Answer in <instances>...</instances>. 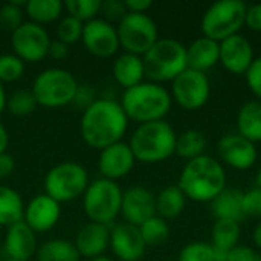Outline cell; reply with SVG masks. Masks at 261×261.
I'll list each match as a JSON object with an SVG mask.
<instances>
[{"label":"cell","instance_id":"1","mask_svg":"<svg viewBox=\"0 0 261 261\" xmlns=\"http://www.w3.org/2000/svg\"><path fill=\"white\" fill-rule=\"evenodd\" d=\"M128 118L115 99L101 98L83 112L80 133L83 141L96 150H104L122 139Z\"/></svg>","mask_w":261,"mask_h":261},{"label":"cell","instance_id":"2","mask_svg":"<svg viewBox=\"0 0 261 261\" xmlns=\"http://www.w3.org/2000/svg\"><path fill=\"white\" fill-rule=\"evenodd\" d=\"M226 171L220 161L210 154L191 159L182 168L177 187L193 202H213L226 188Z\"/></svg>","mask_w":261,"mask_h":261},{"label":"cell","instance_id":"3","mask_svg":"<svg viewBox=\"0 0 261 261\" xmlns=\"http://www.w3.org/2000/svg\"><path fill=\"white\" fill-rule=\"evenodd\" d=\"M121 107L128 119L139 124L162 121L171 110V93L158 83H141L124 92Z\"/></svg>","mask_w":261,"mask_h":261},{"label":"cell","instance_id":"4","mask_svg":"<svg viewBox=\"0 0 261 261\" xmlns=\"http://www.w3.org/2000/svg\"><path fill=\"white\" fill-rule=\"evenodd\" d=\"M177 135L165 121L139 124L130 138V148L135 159L142 164H159L176 151Z\"/></svg>","mask_w":261,"mask_h":261},{"label":"cell","instance_id":"5","mask_svg":"<svg viewBox=\"0 0 261 261\" xmlns=\"http://www.w3.org/2000/svg\"><path fill=\"white\" fill-rule=\"evenodd\" d=\"M145 76L151 83H165L177 78L188 69L187 46L174 38H159L142 55Z\"/></svg>","mask_w":261,"mask_h":261},{"label":"cell","instance_id":"6","mask_svg":"<svg viewBox=\"0 0 261 261\" xmlns=\"http://www.w3.org/2000/svg\"><path fill=\"white\" fill-rule=\"evenodd\" d=\"M246 8L248 5L242 0H220L213 3L200 21L203 37L220 43L237 35L245 26Z\"/></svg>","mask_w":261,"mask_h":261},{"label":"cell","instance_id":"7","mask_svg":"<svg viewBox=\"0 0 261 261\" xmlns=\"http://www.w3.org/2000/svg\"><path fill=\"white\" fill-rule=\"evenodd\" d=\"M76 89L78 81L69 70L50 67L37 75L31 92L38 106L55 109L73 102Z\"/></svg>","mask_w":261,"mask_h":261},{"label":"cell","instance_id":"8","mask_svg":"<svg viewBox=\"0 0 261 261\" xmlns=\"http://www.w3.org/2000/svg\"><path fill=\"white\" fill-rule=\"evenodd\" d=\"M122 191L119 185L109 179H96L89 184L83 196V208L87 219L93 223H112L121 214Z\"/></svg>","mask_w":261,"mask_h":261},{"label":"cell","instance_id":"9","mask_svg":"<svg viewBox=\"0 0 261 261\" xmlns=\"http://www.w3.org/2000/svg\"><path fill=\"white\" fill-rule=\"evenodd\" d=\"M89 184V174L83 165L76 162H61L47 171L44 177V194L58 203L70 202L84 196Z\"/></svg>","mask_w":261,"mask_h":261},{"label":"cell","instance_id":"10","mask_svg":"<svg viewBox=\"0 0 261 261\" xmlns=\"http://www.w3.org/2000/svg\"><path fill=\"white\" fill-rule=\"evenodd\" d=\"M116 32L119 46L125 52L139 57H142L159 40L158 26L148 14L127 12L118 21Z\"/></svg>","mask_w":261,"mask_h":261},{"label":"cell","instance_id":"11","mask_svg":"<svg viewBox=\"0 0 261 261\" xmlns=\"http://www.w3.org/2000/svg\"><path fill=\"white\" fill-rule=\"evenodd\" d=\"M210 95L211 84L205 72L187 69L171 81V98L185 110L202 109Z\"/></svg>","mask_w":261,"mask_h":261},{"label":"cell","instance_id":"12","mask_svg":"<svg viewBox=\"0 0 261 261\" xmlns=\"http://www.w3.org/2000/svg\"><path fill=\"white\" fill-rule=\"evenodd\" d=\"M11 46L14 54L23 61H40L47 57L50 38L47 31L37 23L23 21L11 37Z\"/></svg>","mask_w":261,"mask_h":261},{"label":"cell","instance_id":"13","mask_svg":"<svg viewBox=\"0 0 261 261\" xmlns=\"http://www.w3.org/2000/svg\"><path fill=\"white\" fill-rule=\"evenodd\" d=\"M81 40L84 47L99 58H109L121 47L116 28L106 18L95 17L93 20L86 21Z\"/></svg>","mask_w":261,"mask_h":261},{"label":"cell","instance_id":"14","mask_svg":"<svg viewBox=\"0 0 261 261\" xmlns=\"http://www.w3.org/2000/svg\"><path fill=\"white\" fill-rule=\"evenodd\" d=\"M217 153L223 164L234 170H249L257 162V147L254 142L240 136L239 133H229L219 139Z\"/></svg>","mask_w":261,"mask_h":261},{"label":"cell","instance_id":"15","mask_svg":"<svg viewBox=\"0 0 261 261\" xmlns=\"http://www.w3.org/2000/svg\"><path fill=\"white\" fill-rule=\"evenodd\" d=\"M121 214L125 223L141 226L156 216V196L145 187H132L122 193Z\"/></svg>","mask_w":261,"mask_h":261},{"label":"cell","instance_id":"16","mask_svg":"<svg viewBox=\"0 0 261 261\" xmlns=\"http://www.w3.org/2000/svg\"><path fill=\"white\" fill-rule=\"evenodd\" d=\"M255 60L252 43L242 34L220 41V64L234 75H245Z\"/></svg>","mask_w":261,"mask_h":261},{"label":"cell","instance_id":"17","mask_svg":"<svg viewBox=\"0 0 261 261\" xmlns=\"http://www.w3.org/2000/svg\"><path fill=\"white\" fill-rule=\"evenodd\" d=\"M135 154L128 144L119 141L101 150L98 159V168L104 179L116 182L118 179L125 177L135 167Z\"/></svg>","mask_w":261,"mask_h":261},{"label":"cell","instance_id":"18","mask_svg":"<svg viewBox=\"0 0 261 261\" xmlns=\"http://www.w3.org/2000/svg\"><path fill=\"white\" fill-rule=\"evenodd\" d=\"M110 248L121 261H139L147 249L139 228L130 223H119L110 229Z\"/></svg>","mask_w":261,"mask_h":261},{"label":"cell","instance_id":"19","mask_svg":"<svg viewBox=\"0 0 261 261\" xmlns=\"http://www.w3.org/2000/svg\"><path fill=\"white\" fill-rule=\"evenodd\" d=\"M60 216V203L47 194H38L24 206L23 222L37 234L52 229L58 223Z\"/></svg>","mask_w":261,"mask_h":261},{"label":"cell","instance_id":"20","mask_svg":"<svg viewBox=\"0 0 261 261\" xmlns=\"http://www.w3.org/2000/svg\"><path fill=\"white\" fill-rule=\"evenodd\" d=\"M5 254L8 260L29 261L37 254L35 232L21 220L11 225L5 236Z\"/></svg>","mask_w":261,"mask_h":261},{"label":"cell","instance_id":"21","mask_svg":"<svg viewBox=\"0 0 261 261\" xmlns=\"http://www.w3.org/2000/svg\"><path fill=\"white\" fill-rule=\"evenodd\" d=\"M73 245L80 257H86L89 260L101 257L110 246V229L107 225L90 222L80 229Z\"/></svg>","mask_w":261,"mask_h":261},{"label":"cell","instance_id":"22","mask_svg":"<svg viewBox=\"0 0 261 261\" xmlns=\"http://www.w3.org/2000/svg\"><path fill=\"white\" fill-rule=\"evenodd\" d=\"M220 61V43L199 37L190 46H187V63L188 69L205 72Z\"/></svg>","mask_w":261,"mask_h":261},{"label":"cell","instance_id":"23","mask_svg":"<svg viewBox=\"0 0 261 261\" xmlns=\"http://www.w3.org/2000/svg\"><path fill=\"white\" fill-rule=\"evenodd\" d=\"M113 76L125 90L141 84L145 76L142 57L128 52L121 54L113 63Z\"/></svg>","mask_w":261,"mask_h":261},{"label":"cell","instance_id":"24","mask_svg":"<svg viewBox=\"0 0 261 261\" xmlns=\"http://www.w3.org/2000/svg\"><path fill=\"white\" fill-rule=\"evenodd\" d=\"M213 214L222 220H234L242 222L246 219L243 213V191L237 188L226 187L213 202H211Z\"/></svg>","mask_w":261,"mask_h":261},{"label":"cell","instance_id":"25","mask_svg":"<svg viewBox=\"0 0 261 261\" xmlns=\"http://www.w3.org/2000/svg\"><path fill=\"white\" fill-rule=\"evenodd\" d=\"M237 130L239 135L248 141L257 144L261 142V101L245 102L237 115Z\"/></svg>","mask_w":261,"mask_h":261},{"label":"cell","instance_id":"26","mask_svg":"<svg viewBox=\"0 0 261 261\" xmlns=\"http://www.w3.org/2000/svg\"><path fill=\"white\" fill-rule=\"evenodd\" d=\"M242 236V228L239 222L234 220H216L211 229V245L217 252L228 254L231 249L239 246Z\"/></svg>","mask_w":261,"mask_h":261},{"label":"cell","instance_id":"27","mask_svg":"<svg viewBox=\"0 0 261 261\" xmlns=\"http://www.w3.org/2000/svg\"><path fill=\"white\" fill-rule=\"evenodd\" d=\"M187 205V197L177 185L167 187L156 196V216L164 220L176 219L182 214Z\"/></svg>","mask_w":261,"mask_h":261},{"label":"cell","instance_id":"28","mask_svg":"<svg viewBox=\"0 0 261 261\" xmlns=\"http://www.w3.org/2000/svg\"><path fill=\"white\" fill-rule=\"evenodd\" d=\"M24 205L21 196L5 185H0V226L9 228L23 220Z\"/></svg>","mask_w":261,"mask_h":261},{"label":"cell","instance_id":"29","mask_svg":"<svg viewBox=\"0 0 261 261\" xmlns=\"http://www.w3.org/2000/svg\"><path fill=\"white\" fill-rule=\"evenodd\" d=\"M75 245L69 240L54 239L37 249V261H80Z\"/></svg>","mask_w":261,"mask_h":261},{"label":"cell","instance_id":"30","mask_svg":"<svg viewBox=\"0 0 261 261\" xmlns=\"http://www.w3.org/2000/svg\"><path fill=\"white\" fill-rule=\"evenodd\" d=\"M206 150V138L200 130L190 128L177 136L176 141V154L185 159L187 162L205 154Z\"/></svg>","mask_w":261,"mask_h":261},{"label":"cell","instance_id":"31","mask_svg":"<svg viewBox=\"0 0 261 261\" xmlns=\"http://www.w3.org/2000/svg\"><path fill=\"white\" fill-rule=\"evenodd\" d=\"M64 5L58 0H29L26 2L24 11L37 24H46L60 18Z\"/></svg>","mask_w":261,"mask_h":261},{"label":"cell","instance_id":"32","mask_svg":"<svg viewBox=\"0 0 261 261\" xmlns=\"http://www.w3.org/2000/svg\"><path fill=\"white\" fill-rule=\"evenodd\" d=\"M139 232L145 246H161L170 237V226L167 220L161 219L159 216H154L139 226Z\"/></svg>","mask_w":261,"mask_h":261},{"label":"cell","instance_id":"33","mask_svg":"<svg viewBox=\"0 0 261 261\" xmlns=\"http://www.w3.org/2000/svg\"><path fill=\"white\" fill-rule=\"evenodd\" d=\"M83 29H84V23L81 20L72 15H66L57 24V40L63 41L67 46L76 43L83 37Z\"/></svg>","mask_w":261,"mask_h":261},{"label":"cell","instance_id":"34","mask_svg":"<svg viewBox=\"0 0 261 261\" xmlns=\"http://www.w3.org/2000/svg\"><path fill=\"white\" fill-rule=\"evenodd\" d=\"M37 101L31 90H17L6 99V109L15 116H26L35 110Z\"/></svg>","mask_w":261,"mask_h":261},{"label":"cell","instance_id":"35","mask_svg":"<svg viewBox=\"0 0 261 261\" xmlns=\"http://www.w3.org/2000/svg\"><path fill=\"white\" fill-rule=\"evenodd\" d=\"M26 2L23 0H11L0 8V26L9 31H15L20 24H23V8Z\"/></svg>","mask_w":261,"mask_h":261},{"label":"cell","instance_id":"36","mask_svg":"<svg viewBox=\"0 0 261 261\" xmlns=\"http://www.w3.org/2000/svg\"><path fill=\"white\" fill-rule=\"evenodd\" d=\"M177 261H216V249L208 242H191L182 248Z\"/></svg>","mask_w":261,"mask_h":261},{"label":"cell","instance_id":"37","mask_svg":"<svg viewBox=\"0 0 261 261\" xmlns=\"http://www.w3.org/2000/svg\"><path fill=\"white\" fill-rule=\"evenodd\" d=\"M67 9L69 15L81 20L84 23L89 20H93L95 15L101 11V2L99 0H67L63 3Z\"/></svg>","mask_w":261,"mask_h":261},{"label":"cell","instance_id":"38","mask_svg":"<svg viewBox=\"0 0 261 261\" xmlns=\"http://www.w3.org/2000/svg\"><path fill=\"white\" fill-rule=\"evenodd\" d=\"M24 73V61L20 60L15 54L0 55V81L14 83L20 80Z\"/></svg>","mask_w":261,"mask_h":261},{"label":"cell","instance_id":"39","mask_svg":"<svg viewBox=\"0 0 261 261\" xmlns=\"http://www.w3.org/2000/svg\"><path fill=\"white\" fill-rule=\"evenodd\" d=\"M243 213L246 217H261V188L255 187L243 193Z\"/></svg>","mask_w":261,"mask_h":261},{"label":"cell","instance_id":"40","mask_svg":"<svg viewBox=\"0 0 261 261\" xmlns=\"http://www.w3.org/2000/svg\"><path fill=\"white\" fill-rule=\"evenodd\" d=\"M245 78L249 90L254 93L257 101H261V57H255L251 67L245 73Z\"/></svg>","mask_w":261,"mask_h":261},{"label":"cell","instance_id":"41","mask_svg":"<svg viewBox=\"0 0 261 261\" xmlns=\"http://www.w3.org/2000/svg\"><path fill=\"white\" fill-rule=\"evenodd\" d=\"M226 261H261V254L249 246H236L226 254Z\"/></svg>","mask_w":261,"mask_h":261},{"label":"cell","instance_id":"42","mask_svg":"<svg viewBox=\"0 0 261 261\" xmlns=\"http://www.w3.org/2000/svg\"><path fill=\"white\" fill-rule=\"evenodd\" d=\"M101 11L104 12V15L107 18L118 20V21L127 14V9H125L124 2H119V0H106V2H101Z\"/></svg>","mask_w":261,"mask_h":261},{"label":"cell","instance_id":"43","mask_svg":"<svg viewBox=\"0 0 261 261\" xmlns=\"http://www.w3.org/2000/svg\"><path fill=\"white\" fill-rule=\"evenodd\" d=\"M95 93H93V89L89 86V84H78V89H76V93H75V99L73 102L83 109V112L90 107L93 102H95Z\"/></svg>","mask_w":261,"mask_h":261},{"label":"cell","instance_id":"44","mask_svg":"<svg viewBox=\"0 0 261 261\" xmlns=\"http://www.w3.org/2000/svg\"><path fill=\"white\" fill-rule=\"evenodd\" d=\"M245 26L254 32H261V3H254L246 8Z\"/></svg>","mask_w":261,"mask_h":261},{"label":"cell","instance_id":"45","mask_svg":"<svg viewBox=\"0 0 261 261\" xmlns=\"http://www.w3.org/2000/svg\"><path fill=\"white\" fill-rule=\"evenodd\" d=\"M127 12H136V14H147V11L153 6L151 0H125L124 2Z\"/></svg>","mask_w":261,"mask_h":261},{"label":"cell","instance_id":"46","mask_svg":"<svg viewBox=\"0 0 261 261\" xmlns=\"http://www.w3.org/2000/svg\"><path fill=\"white\" fill-rule=\"evenodd\" d=\"M69 52V46L64 44L63 41L60 40H55V41H50V46H49V50H47V55L54 60H61L67 55Z\"/></svg>","mask_w":261,"mask_h":261},{"label":"cell","instance_id":"47","mask_svg":"<svg viewBox=\"0 0 261 261\" xmlns=\"http://www.w3.org/2000/svg\"><path fill=\"white\" fill-rule=\"evenodd\" d=\"M14 168H15L14 158L8 153H2L0 154V179H5L9 174H12Z\"/></svg>","mask_w":261,"mask_h":261},{"label":"cell","instance_id":"48","mask_svg":"<svg viewBox=\"0 0 261 261\" xmlns=\"http://www.w3.org/2000/svg\"><path fill=\"white\" fill-rule=\"evenodd\" d=\"M8 144H9V136H8V132H6L5 125L0 122V154H2V153H6Z\"/></svg>","mask_w":261,"mask_h":261},{"label":"cell","instance_id":"49","mask_svg":"<svg viewBox=\"0 0 261 261\" xmlns=\"http://www.w3.org/2000/svg\"><path fill=\"white\" fill-rule=\"evenodd\" d=\"M252 240H254V245L257 246V249L261 251V222L255 226V229L252 232Z\"/></svg>","mask_w":261,"mask_h":261},{"label":"cell","instance_id":"50","mask_svg":"<svg viewBox=\"0 0 261 261\" xmlns=\"http://www.w3.org/2000/svg\"><path fill=\"white\" fill-rule=\"evenodd\" d=\"M6 93H5V89H3V83L0 81V115L3 113V110L6 109Z\"/></svg>","mask_w":261,"mask_h":261},{"label":"cell","instance_id":"51","mask_svg":"<svg viewBox=\"0 0 261 261\" xmlns=\"http://www.w3.org/2000/svg\"><path fill=\"white\" fill-rule=\"evenodd\" d=\"M89 261H113V260H112V258H109V257L101 255V257H96V258H93V260H89Z\"/></svg>","mask_w":261,"mask_h":261},{"label":"cell","instance_id":"52","mask_svg":"<svg viewBox=\"0 0 261 261\" xmlns=\"http://www.w3.org/2000/svg\"><path fill=\"white\" fill-rule=\"evenodd\" d=\"M255 180H257V187L261 188V168L258 170V173H257V179Z\"/></svg>","mask_w":261,"mask_h":261},{"label":"cell","instance_id":"53","mask_svg":"<svg viewBox=\"0 0 261 261\" xmlns=\"http://www.w3.org/2000/svg\"><path fill=\"white\" fill-rule=\"evenodd\" d=\"M0 261H3V260H2V254H0Z\"/></svg>","mask_w":261,"mask_h":261},{"label":"cell","instance_id":"54","mask_svg":"<svg viewBox=\"0 0 261 261\" xmlns=\"http://www.w3.org/2000/svg\"><path fill=\"white\" fill-rule=\"evenodd\" d=\"M5 261H12V260H5Z\"/></svg>","mask_w":261,"mask_h":261}]
</instances>
